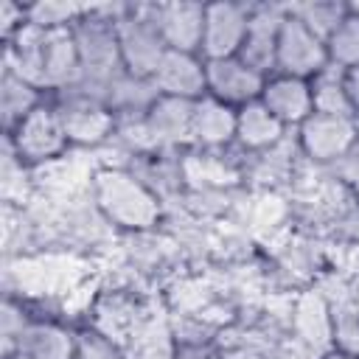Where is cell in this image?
Returning a JSON list of instances; mask_svg holds the SVG:
<instances>
[{
    "label": "cell",
    "mask_w": 359,
    "mask_h": 359,
    "mask_svg": "<svg viewBox=\"0 0 359 359\" xmlns=\"http://www.w3.org/2000/svg\"><path fill=\"white\" fill-rule=\"evenodd\" d=\"M98 210L123 230H146L160 219L157 194L126 168H101L93 180Z\"/></svg>",
    "instance_id": "6da1fadb"
},
{
    "label": "cell",
    "mask_w": 359,
    "mask_h": 359,
    "mask_svg": "<svg viewBox=\"0 0 359 359\" xmlns=\"http://www.w3.org/2000/svg\"><path fill=\"white\" fill-rule=\"evenodd\" d=\"M118 31V50H121V65L132 76L151 79L163 56L168 53L157 25L151 22L146 3L140 6H126L123 14L115 20Z\"/></svg>",
    "instance_id": "7a4b0ae2"
},
{
    "label": "cell",
    "mask_w": 359,
    "mask_h": 359,
    "mask_svg": "<svg viewBox=\"0 0 359 359\" xmlns=\"http://www.w3.org/2000/svg\"><path fill=\"white\" fill-rule=\"evenodd\" d=\"M56 115L67 135L70 146H98L118 129V115L98 98H90L76 90L56 93Z\"/></svg>",
    "instance_id": "3957f363"
},
{
    "label": "cell",
    "mask_w": 359,
    "mask_h": 359,
    "mask_svg": "<svg viewBox=\"0 0 359 359\" xmlns=\"http://www.w3.org/2000/svg\"><path fill=\"white\" fill-rule=\"evenodd\" d=\"M8 146L14 157H20V163H48L62 157L70 143L56 107L42 101L22 123L14 126V132H8Z\"/></svg>",
    "instance_id": "277c9868"
},
{
    "label": "cell",
    "mask_w": 359,
    "mask_h": 359,
    "mask_svg": "<svg viewBox=\"0 0 359 359\" xmlns=\"http://www.w3.org/2000/svg\"><path fill=\"white\" fill-rule=\"evenodd\" d=\"M250 14H252V6L247 3H236V0L205 3V28H202L199 56L205 62L238 56L250 28Z\"/></svg>",
    "instance_id": "5b68a950"
},
{
    "label": "cell",
    "mask_w": 359,
    "mask_h": 359,
    "mask_svg": "<svg viewBox=\"0 0 359 359\" xmlns=\"http://www.w3.org/2000/svg\"><path fill=\"white\" fill-rule=\"evenodd\" d=\"M328 67L325 42L311 34L292 11H286V20L280 25L278 36V53H275V73L294 76L311 81L320 70Z\"/></svg>",
    "instance_id": "8992f818"
},
{
    "label": "cell",
    "mask_w": 359,
    "mask_h": 359,
    "mask_svg": "<svg viewBox=\"0 0 359 359\" xmlns=\"http://www.w3.org/2000/svg\"><path fill=\"white\" fill-rule=\"evenodd\" d=\"M297 143L314 163H339L359 143V129L348 115L314 112L297 126Z\"/></svg>",
    "instance_id": "52a82bcc"
},
{
    "label": "cell",
    "mask_w": 359,
    "mask_h": 359,
    "mask_svg": "<svg viewBox=\"0 0 359 359\" xmlns=\"http://www.w3.org/2000/svg\"><path fill=\"white\" fill-rule=\"evenodd\" d=\"M151 22L157 25L168 50L199 53L205 28V3L174 0V3H146Z\"/></svg>",
    "instance_id": "ba28073f"
},
{
    "label": "cell",
    "mask_w": 359,
    "mask_h": 359,
    "mask_svg": "<svg viewBox=\"0 0 359 359\" xmlns=\"http://www.w3.org/2000/svg\"><path fill=\"white\" fill-rule=\"evenodd\" d=\"M205 70H208V95L233 109H241V107L258 101L261 90L269 79V76L258 73L255 67H250L241 56L210 59V62H205Z\"/></svg>",
    "instance_id": "9c48e42d"
},
{
    "label": "cell",
    "mask_w": 359,
    "mask_h": 359,
    "mask_svg": "<svg viewBox=\"0 0 359 359\" xmlns=\"http://www.w3.org/2000/svg\"><path fill=\"white\" fill-rule=\"evenodd\" d=\"M286 11H289V6H280V3L252 6L250 28H247V36H244V45H241L238 56L264 76L275 73L278 36H280V25L286 20Z\"/></svg>",
    "instance_id": "30bf717a"
},
{
    "label": "cell",
    "mask_w": 359,
    "mask_h": 359,
    "mask_svg": "<svg viewBox=\"0 0 359 359\" xmlns=\"http://www.w3.org/2000/svg\"><path fill=\"white\" fill-rule=\"evenodd\" d=\"M151 81L160 95L185 98V101H199L208 95V70L199 53L168 50L157 65Z\"/></svg>",
    "instance_id": "8fae6325"
},
{
    "label": "cell",
    "mask_w": 359,
    "mask_h": 359,
    "mask_svg": "<svg viewBox=\"0 0 359 359\" xmlns=\"http://www.w3.org/2000/svg\"><path fill=\"white\" fill-rule=\"evenodd\" d=\"M286 129H297L306 118L314 115V95H311V81L272 73L261 90L258 98Z\"/></svg>",
    "instance_id": "7c38bea8"
},
{
    "label": "cell",
    "mask_w": 359,
    "mask_h": 359,
    "mask_svg": "<svg viewBox=\"0 0 359 359\" xmlns=\"http://www.w3.org/2000/svg\"><path fill=\"white\" fill-rule=\"evenodd\" d=\"M157 149L194 146V101L160 95L143 115Z\"/></svg>",
    "instance_id": "4fadbf2b"
},
{
    "label": "cell",
    "mask_w": 359,
    "mask_h": 359,
    "mask_svg": "<svg viewBox=\"0 0 359 359\" xmlns=\"http://www.w3.org/2000/svg\"><path fill=\"white\" fill-rule=\"evenodd\" d=\"M8 359H76V337L56 323H28Z\"/></svg>",
    "instance_id": "5bb4252c"
},
{
    "label": "cell",
    "mask_w": 359,
    "mask_h": 359,
    "mask_svg": "<svg viewBox=\"0 0 359 359\" xmlns=\"http://www.w3.org/2000/svg\"><path fill=\"white\" fill-rule=\"evenodd\" d=\"M236 115L238 109L205 95L194 101V146L224 149L236 143Z\"/></svg>",
    "instance_id": "9a60e30c"
},
{
    "label": "cell",
    "mask_w": 359,
    "mask_h": 359,
    "mask_svg": "<svg viewBox=\"0 0 359 359\" xmlns=\"http://www.w3.org/2000/svg\"><path fill=\"white\" fill-rule=\"evenodd\" d=\"M283 135H286V126L261 101L241 107L236 115V143L247 151L275 149L283 140Z\"/></svg>",
    "instance_id": "2e32d148"
},
{
    "label": "cell",
    "mask_w": 359,
    "mask_h": 359,
    "mask_svg": "<svg viewBox=\"0 0 359 359\" xmlns=\"http://www.w3.org/2000/svg\"><path fill=\"white\" fill-rule=\"evenodd\" d=\"M160 98L157 87L151 79L143 76H132L126 70H121L109 90H107V107L118 115V118H140L149 112V107Z\"/></svg>",
    "instance_id": "e0dca14e"
},
{
    "label": "cell",
    "mask_w": 359,
    "mask_h": 359,
    "mask_svg": "<svg viewBox=\"0 0 359 359\" xmlns=\"http://www.w3.org/2000/svg\"><path fill=\"white\" fill-rule=\"evenodd\" d=\"M42 104V90L25 81L20 73H14L8 65H3L0 76V112H3V126L6 135L14 132L17 123H22L36 107Z\"/></svg>",
    "instance_id": "ac0fdd59"
},
{
    "label": "cell",
    "mask_w": 359,
    "mask_h": 359,
    "mask_svg": "<svg viewBox=\"0 0 359 359\" xmlns=\"http://www.w3.org/2000/svg\"><path fill=\"white\" fill-rule=\"evenodd\" d=\"M311 95H314V112L353 118V101L348 93V70L334 67V65L320 70L311 79Z\"/></svg>",
    "instance_id": "d6986e66"
},
{
    "label": "cell",
    "mask_w": 359,
    "mask_h": 359,
    "mask_svg": "<svg viewBox=\"0 0 359 359\" xmlns=\"http://www.w3.org/2000/svg\"><path fill=\"white\" fill-rule=\"evenodd\" d=\"M294 328H297V339L303 345H309V348L334 345V339H331V309L317 294H309V297H303L297 303Z\"/></svg>",
    "instance_id": "ffe728a7"
},
{
    "label": "cell",
    "mask_w": 359,
    "mask_h": 359,
    "mask_svg": "<svg viewBox=\"0 0 359 359\" xmlns=\"http://www.w3.org/2000/svg\"><path fill=\"white\" fill-rule=\"evenodd\" d=\"M289 11L323 42L331 36V31L348 17L351 6L337 0H306V3H289Z\"/></svg>",
    "instance_id": "44dd1931"
},
{
    "label": "cell",
    "mask_w": 359,
    "mask_h": 359,
    "mask_svg": "<svg viewBox=\"0 0 359 359\" xmlns=\"http://www.w3.org/2000/svg\"><path fill=\"white\" fill-rule=\"evenodd\" d=\"M325 53H328V65L334 67L353 70L359 65V14L348 11V17L325 39Z\"/></svg>",
    "instance_id": "7402d4cb"
},
{
    "label": "cell",
    "mask_w": 359,
    "mask_h": 359,
    "mask_svg": "<svg viewBox=\"0 0 359 359\" xmlns=\"http://www.w3.org/2000/svg\"><path fill=\"white\" fill-rule=\"evenodd\" d=\"M87 6L81 3H53V0H45V3H34L28 6V22L45 28V31H53V28H73L81 17H84Z\"/></svg>",
    "instance_id": "603a6c76"
},
{
    "label": "cell",
    "mask_w": 359,
    "mask_h": 359,
    "mask_svg": "<svg viewBox=\"0 0 359 359\" xmlns=\"http://www.w3.org/2000/svg\"><path fill=\"white\" fill-rule=\"evenodd\" d=\"M331 339L334 348L359 356V309L356 306H337L331 309Z\"/></svg>",
    "instance_id": "cb8c5ba5"
},
{
    "label": "cell",
    "mask_w": 359,
    "mask_h": 359,
    "mask_svg": "<svg viewBox=\"0 0 359 359\" xmlns=\"http://www.w3.org/2000/svg\"><path fill=\"white\" fill-rule=\"evenodd\" d=\"M76 359H129L109 337L84 331L76 337Z\"/></svg>",
    "instance_id": "d4e9b609"
},
{
    "label": "cell",
    "mask_w": 359,
    "mask_h": 359,
    "mask_svg": "<svg viewBox=\"0 0 359 359\" xmlns=\"http://www.w3.org/2000/svg\"><path fill=\"white\" fill-rule=\"evenodd\" d=\"M28 323H31V320L22 314V309H17L11 300L3 303V359L11 356V351H14L17 339H20V334L28 328Z\"/></svg>",
    "instance_id": "484cf974"
},
{
    "label": "cell",
    "mask_w": 359,
    "mask_h": 359,
    "mask_svg": "<svg viewBox=\"0 0 359 359\" xmlns=\"http://www.w3.org/2000/svg\"><path fill=\"white\" fill-rule=\"evenodd\" d=\"M28 22V6H17L11 0L0 3V28H3V39L8 42L22 25Z\"/></svg>",
    "instance_id": "4316f807"
},
{
    "label": "cell",
    "mask_w": 359,
    "mask_h": 359,
    "mask_svg": "<svg viewBox=\"0 0 359 359\" xmlns=\"http://www.w3.org/2000/svg\"><path fill=\"white\" fill-rule=\"evenodd\" d=\"M334 165H339V171H342V177H345L348 182L359 185V143H356L339 163H334Z\"/></svg>",
    "instance_id": "83f0119b"
},
{
    "label": "cell",
    "mask_w": 359,
    "mask_h": 359,
    "mask_svg": "<svg viewBox=\"0 0 359 359\" xmlns=\"http://www.w3.org/2000/svg\"><path fill=\"white\" fill-rule=\"evenodd\" d=\"M348 93H351V101H353V115L359 112V65L353 70H348Z\"/></svg>",
    "instance_id": "f1b7e54d"
},
{
    "label": "cell",
    "mask_w": 359,
    "mask_h": 359,
    "mask_svg": "<svg viewBox=\"0 0 359 359\" xmlns=\"http://www.w3.org/2000/svg\"><path fill=\"white\" fill-rule=\"evenodd\" d=\"M266 359H306V356H303L300 351H294V348H286V345H283V348H275Z\"/></svg>",
    "instance_id": "f546056e"
},
{
    "label": "cell",
    "mask_w": 359,
    "mask_h": 359,
    "mask_svg": "<svg viewBox=\"0 0 359 359\" xmlns=\"http://www.w3.org/2000/svg\"><path fill=\"white\" fill-rule=\"evenodd\" d=\"M317 359H359L356 353H348V351H339V348H331L325 353H320Z\"/></svg>",
    "instance_id": "4dcf8cb0"
},
{
    "label": "cell",
    "mask_w": 359,
    "mask_h": 359,
    "mask_svg": "<svg viewBox=\"0 0 359 359\" xmlns=\"http://www.w3.org/2000/svg\"><path fill=\"white\" fill-rule=\"evenodd\" d=\"M353 121H356V129H359V112H356V115H353Z\"/></svg>",
    "instance_id": "1f68e13d"
}]
</instances>
